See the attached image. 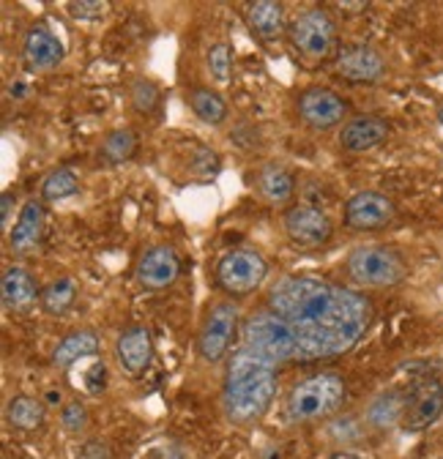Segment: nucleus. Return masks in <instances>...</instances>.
I'll return each instance as SVG.
<instances>
[{"instance_id": "f257e3e1", "label": "nucleus", "mask_w": 443, "mask_h": 459, "mask_svg": "<svg viewBox=\"0 0 443 459\" xmlns=\"http://www.w3.org/2000/svg\"><path fill=\"white\" fill-rule=\"evenodd\" d=\"M265 309L291 325L301 361L351 353L372 325V304L367 296L317 276H282L274 281Z\"/></svg>"}, {"instance_id": "f03ea898", "label": "nucleus", "mask_w": 443, "mask_h": 459, "mask_svg": "<svg viewBox=\"0 0 443 459\" xmlns=\"http://www.w3.org/2000/svg\"><path fill=\"white\" fill-rule=\"evenodd\" d=\"M276 385H280L276 364L249 348H241L230 356L225 367L222 411L233 424L249 427L268 413L276 396Z\"/></svg>"}, {"instance_id": "7ed1b4c3", "label": "nucleus", "mask_w": 443, "mask_h": 459, "mask_svg": "<svg viewBox=\"0 0 443 459\" xmlns=\"http://www.w3.org/2000/svg\"><path fill=\"white\" fill-rule=\"evenodd\" d=\"M348 399V383L340 372H317L299 380L285 402L291 421H323L334 416Z\"/></svg>"}, {"instance_id": "20e7f679", "label": "nucleus", "mask_w": 443, "mask_h": 459, "mask_svg": "<svg viewBox=\"0 0 443 459\" xmlns=\"http://www.w3.org/2000/svg\"><path fill=\"white\" fill-rule=\"evenodd\" d=\"M241 339H244V348L260 353L263 359H268L274 364L301 361V351H299L296 333L291 331V325L282 317H276L265 307L252 312L249 317H244Z\"/></svg>"}, {"instance_id": "39448f33", "label": "nucleus", "mask_w": 443, "mask_h": 459, "mask_svg": "<svg viewBox=\"0 0 443 459\" xmlns=\"http://www.w3.org/2000/svg\"><path fill=\"white\" fill-rule=\"evenodd\" d=\"M345 273L353 284L369 287V290H386L397 287L408 276V265L403 255L383 244H364L356 247L345 260Z\"/></svg>"}, {"instance_id": "423d86ee", "label": "nucleus", "mask_w": 443, "mask_h": 459, "mask_svg": "<svg viewBox=\"0 0 443 459\" xmlns=\"http://www.w3.org/2000/svg\"><path fill=\"white\" fill-rule=\"evenodd\" d=\"M213 273H216V284L228 296L244 299V296L257 293L263 287V281L268 276V263L257 249L239 247V249H230L219 257Z\"/></svg>"}, {"instance_id": "0eeeda50", "label": "nucleus", "mask_w": 443, "mask_h": 459, "mask_svg": "<svg viewBox=\"0 0 443 459\" xmlns=\"http://www.w3.org/2000/svg\"><path fill=\"white\" fill-rule=\"evenodd\" d=\"M288 39H291L293 49L304 57V61L323 64L326 57L334 52L337 22L331 20V14L323 12V9H307L291 22Z\"/></svg>"}, {"instance_id": "6e6552de", "label": "nucleus", "mask_w": 443, "mask_h": 459, "mask_svg": "<svg viewBox=\"0 0 443 459\" xmlns=\"http://www.w3.org/2000/svg\"><path fill=\"white\" fill-rule=\"evenodd\" d=\"M244 317H241V309L239 304L233 301H216L203 325H200V333H197V356L205 361V364H219L222 359L228 356L230 344L241 328Z\"/></svg>"}, {"instance_id": "1a4fd4ad", "label": "nucleus", "mask_w": 443, "mask_h": 459, "mask_svg": "<svg viewBox=\"0 0 443 459\" xmlns=\"http://www.w3.org/2000/svg\"><path fill=\"white\" fill-rule=\"evenodd\" d=\"M299 118L312 132H331L348 124V101L331 88L312 85L299 93Z\"/></svg>"}, {"instance_id": "9d476101", "label": "nucleus", "mask_w": 443, "mask_h": 459, "mask_svg": "<svg viewBox=\"0 0 443 459\" xmlns=\"http://www.w3.org/2000/svg\"><path fill=\"white\" fill-rule=\"evenodd\" d=\"M282 230L296 247H304V249H317L334 236V224H331L328 213L309 203L291 205L282 213Z\"/></svg>"}, {"instance_id": "9b49d317", "label": "nucleus", "mask_w": 443, "mask_h": 459, "mask_svg": "<svg viewBox=\"0 0 443 459\" xmlns=\"http://www.w3.org/2000/svg\"><path fill=\"white\" fill-rule=\"evenodd\" d=\"M443 416V383L438 377H419L408 391V405L403 416L405 432H424Z\"/></svg>"}, {"instance_id": "f8f14e48", "label": "nucleus", "mask_w": 443, "mask_h": 459, "mask_svg": "<svg viewBox=\"0 0 443 459\" xmlns=\"http://www.w3.org/2000/svg\"><path fill=\"white\" fill-rule=\"evenodd\" d=\"M334 66L348 82L372 85V82H380L386 77V61H383L380 49H375L369 44H359V41L343 44L337 49Z\"/></svg>"}, {"instance_id": "ddd939ff", "label": "nucleus", "mask_w": 443, "mask_h": 459, "mask_svg": "<svg viewBox=\"0 0 443 459\" xmlns=\"http://www.w3.org/2000/svg\"><path fill=\"white\" fill-rule=\"evenodd\" d=\"M397 208L395 203L372 189L356 192L345 203V224L356 233H372V230H383L386 224H392Z\"/></svg>"}, {"instance_id": "4468645a", "label": "nucleus", "mask_w": 443, "mask_h": 459, "mask_svg": "<svg viewBox=\"0 0 443 459\" xmlns=\"http://www.w3.org/2000/svg\"><path fill=\"white\" fill-rule=\"evenodd\" d=\"M135 276L145 290H164V287L176 284V279L181 276V257L168 244L148 247L137 260Z\"/></svg>"}, {"instance_id": "2eb2a0df", "label": "nucleus", "mask_w": 443, "mask_h": 459, "mask_svg": "<svg viewBox=\"0 0 443 459\" xmlns=\"http://www.w3.org/2000/svg\"><path fill=\"white\" fill-rule=\"evenodd\" d=\"M116 361L129 377H140L153 361V336L151 328L135 323L126 325L116 339Z\"/></svg>"}, {"instance_id": "dca6fc26", "label": "nucleus", "mask_w": 443, "mask_h": 459, "mask_svg": "<svg viewBox=\"0 0 443 459\" xmlns=\"http://www.w3.org/2000/svg\"><path fill=\"white\" fill-rule=\"evenodd\" d=\"M392 134V126L380 115H356V118H348V124L340 129V148L348 153H369L375 148H380Z\"/></svg>"}, {"instance_id": "f3484780", "label": "nucleus", "mask_w": 443, "mask_h": 459, "mask_svg": "<svg viewBox=\"0 0 443 459\" xmlns=\"http://www.w3.org/2000/svg\"><path fill=\"white\" fill-rule=\"evenodd\" d=\"M66 55V47L64 41L55 36L49 28L44 25H36L25 33V41H22V57H25V66L28 72H52L64 61Z\"/></svg>"}, {"instance_id": "a211bd4d", "label": "nucleus", "mask_w": 443, "mask_h": 459, "mask_svg": "<svg viewBox=\"0 0 443 459\" xmlns=\"http://www.w3.org/2000/svg\"><path fill=\"white\" fill-rule=\"evenodd\" d=\"M244 20L252 36L263 44L280 41L288 33V12L276 0H255V4H247Z\"/></svg>"}, {"instance_id": "6ab92c4d", "label": "nucleus", "mask_w": 443, "mask_h": 459, "mask_svg": "<svg viewBox=\"0 0 443 459\" xmlns=\"http://www.w3.org/2000/svg\"><path fill=\"white\" fill-rule=\"evenodd\" d=\"M41 236H44V200L30 197L20 208L14 227L9 230V247L20 257L33 255L41 244Z\"/></svg>"}, {"instance_id": "aec40b11", "label": "nucleus", "mask_w": 443, "mask_h": 459, "mask_svg": "<svg viewBox=\"0 0 443 459\" xmlns=\"http://www.w3.org/2000/svg\"><path fill=\"white\" fill-rule=\"evenodd\" d=\"M39 293L30 271L22 265H9L0 276V299L9 312H28L39 301Z\"/></svg>"}, {"instance_id": "412c9836", "label": "nucleus", "mask_w": 443, "mask_h": 459, "mask_svg": "<svg viewBox=\"0 0 443 459\" xmlns=\"http://www.w3.org/2000/svg\"><path fill=\"white\" fill-rule=\"evenodd\" d=\"M255 189L268 205H288L296 195V178L285 164L268 161L257 169Z\"/></svg>"}, {"instance_id": "4be33fe9", "label": "nucleus", "mask_w": 443, "mask_h": 459, "mask_svg": "<svg viewBox=\"0 0 443 459\" xmlns=\"http://www.w3.org/2000/svg\"><path fill=\"white\" fill-rule=\"evenodd\" d=\"M99 351H101V339L93 328H74L58 344H55L52 364L61 367V369H69L85 359H96Z\"/></svg>"}, {"instance_id": "5701e85b", "label": "nucleus", "mask_w": 443, "mask_h": 459, "mask_svg": "<svg viewBox=\"0 0 443 459\" xmlns=\"http://www.w3.org/2000/svg\"><path fill=\"white\" fill-rule=\"evenodd\" d=\"M6 421L14 432H36L47 421V402L30 394H14L6 402Z\"/></svg>"}, {"instance_id": "b1692460", "label": "nucleus", "mask_w": 443, "mask_h": 459, "mask_svg": "<svg viewBox=\"0 0 443 459\" xmlns=\"http://www.w3.org/2000/svg\"><path fill=\"white\" fill-rule=\"evenodd\" d=\"M405 405H408V394L389 388L380 391L369 405H367V424L375 429H392V427H403V416H405Z\"/></svg>"}, {"instance_id": "393cba45", "label": "nucleus", "mask_w": 443, "mask_h": 459, "mask_svg": "<svg viewBox=\"0 0 443 459\" xmlns=\"http://www.w3.org/2000/svg\"><path fill=\"white\" fill-rule=\"evenodd\" d=\"M77 296H80V284L74 276H58V279H52L49 284L41 287V293H39V307L47 312V315H55V317H61L66 315L74 304H77Z\"/></svg>"}, {"instance_id": "a878e982", "label": "nucleus", "mask_w": 443, "mask_h": 459, "mask_svg": "<svg viewBox=\"0 0 443 459\" xmlns=\"http://www.w3.org/2000/svg\"><path fill=\"white\" fill-rule=\"evenodd\" d=\"M187 101L192 107V112L208 126H222L228 121V104L222 99L219 91L208 88V85H195L187 93Z\"/></svg>"}, {"instance_id": "bb28decb", "label": "nucleus", "mask_w": 443, "mask_h": 459, "mask_svg": "<svg viewBox=\"0 0 443 459\" xmlns=\"http://www.w3.org/2000/svg\"><path fill=\"white\" fill-rule=\"evenodd\" d=\"M137 145H140V137L135 129H129V126L113 129V132H107V137L99 145V159L109 167L126 164L137 153Z\"/></svg>"}, {"instance_id": "cd10ccee", "label": "nucleus", "mask_w": 443, "mask_h": 459, "mask_svg": "<svg viewBox=\"0 0 443 459\" xmlns=\"http://www.w3.org/2000/svg\"><path fill=\"white\" fill-rule=\"evenodd\" d=\"M80 192V178L69 167H58V169H49L41 186H39V200L44 203H61L69 200Z\"/></svg>"}, {"instance_id": "c85d7f7f", "label": "nucleus", "mask_w": 443, "mask_h": 459, "mask_svg": "<svg viewBox=\"0 0 443 459\" xmlns=\"http://www.w3.org/2000/svg\"><path fill=\"white\" fill-rule=\"evenodd\" d=\"M205 66L216 85H228L233 74V47L228 41H216L205 52Z\"/></svg>"}, {"instance_id": "c756f323", "label": "nucleus", "mask_w": 443, "mask_h": 459, "mask_svg": "<svg viewBox=\"0 0 443 459\" xmlns=\"http://www.w3.org/2000/svg\"><path fill=\"white\" fill-rule=\"evenodd\" d=\"M129 99H132V107L137 115H153L159 101H161V91L153 80L148 77H137L129 88Z\"/></svg>"}, {"instance_id": "7c9ffc66", "label": "nucleus", "mask_w": 443, "mask_h": 459, "mask_svg": "<svg viewBox=\"0 0 443 459\" xmlns=\"http://www.w3.org/2000/svg\"><path fill=\"white\" fill-rule=\"evenodd\" d=\"M61 427L66 435H83L91 427V411L83 399H72L61 408Z\"/></svg>"}, {"instance_id": "2f4dec72", "label": "nucleus", "mask_w": 443, "mask_h": 459, "mask_svg": "<svg viewBox=\"0 0 443 459\" xmlns=\"http://www.w3.org/2000/svg\"><path fill=\"white\" fill-rule=\"evenodd\" d=\"M189 169L195 172V176H216L219 172V156L216 151H211L208 145H195L192 148V156H189Z\"/></svg>"}, {"instance_id": "473e14b6", "label": "nucleus", "mask_w": 443, "mask_h": 459, "mask_svg": "<svg viewBox=\"0 0 443 459\" xmlns=\"http://www.w3.org/2000/svg\"><path fill=\"white\" fill-rule=\"evenodd\" d=\"M107 9L109 4H101V0H72V4H66L69 17L80 22H99L107 14Z\"/></svg>"}, {"instance_id": "72a5a7b5", "label": "nucleus", "mask_w": 443, "mask_h": 459, "mask_svg": "<svg viewBox=\"0 0 443 459\" xmlns=\"http://www.w3.org/2000/svg\"><path fill=\"white\" fill-rule=\"evenodd\" d=\"M328 432H331V437H334L337 443H343V446L361 437V427H359V419H356V416H343V419H337L334 424L328 427Z\"/></svg>"}, {"instance_id": "f704fd0d", "label": "nucleus", "mask_w": 443, "mask_h": 459, "mask_svg": "<svg viewBox=\"0 0 443 459\" xmlns=\"http://www.w3.org/2000/svg\"><path fill=\"white\" fill-rule=\"evenodd\" d=\"M83 388L88 394H101L107 388V364L104 361H91V369L83 375Z\"/></svg>"}, {"instance_id": "c9c22d12", "label": "nucleus", "mask_w": 443, "mask_h": 459, "mask_svg": "<svg viewBox=\"0 0 443 459\" xmlns=\"http://www.w3.org/2000/svg\"><path fill=\"white\" fill-rule=\"evenodd\" d=\"M77 459H109V448L101 440H85L77 451Z\"/></svg>"}, {"instance_id": "e433bc0d", "label": "nucleus", "mask_w": 443, "mask_h": 459, "mask_svg": "<svg viewBox=\"0 0 443 459\" xmlns=\"http://www.w3.org/2000/svg\"><path fill=\"white\" fill-rule=\"evenodd\" d=\"M14 205H17V195H14L12 189H6L4 197H0V221H4L6 230H9V224H12V211H14Z\"/></svg>"}, {"instance_id": "4c0bfd02", "label": "nucleus", "mask_w": 443, "mask_h": 459, "mask_svg": "<svg viewBox=\"0 0 443 459\" xmlns=\"http://www.w3.org/2000/svg\"><path fill=\"white\" fill-rule=\"evenodd\" d=\"M326 459H367V456H361L356 451H348V448H337V451H331Z\"/></svg>"}, {"instance_id": "58836bf2", "label": "nucleus", "mask_w": 443, "mask_h": 459, "mask_svg": "<svg viewBox=\"0 0 443 459\" xmlns=\"http://www.w3.org/2000/svg\"><path fill=\"white\" fill-rule=\"evenodd\" d=\"M173 451H176L173 446H159V448H153L151 459H173V456H170ZM176 459H187V456H176Z\"/></svg>"}, {"instance_id": "ea45409f", "label": "nucleus", "mask_w": 443, "mask_h": 459, "mask_svg": "<svg viewBox=\"0 0 443 459\" xmlns=\"http://www.w3.org/2000/svg\"><path fill=\"white\" fill-rule=\"evenodd\" d=\"M61 399H64V394H61L58 388H49V391H47V396H44L47 405H61Z\"/></svg>"}, {"instance_id": "a19ab883", "label": "nucleus", "mask_w": 443, "mask_h": 459, "mask_svg": "<svg viewBox=\"0 0 443 459\" xmlns=\"http://www.w3.org/2000/svg\"><path fill=\"white\" fill-rule=\"evenodd\" d=\"M9 93H12V96H22V93H25V85H22V82H17V85H12V88H9Z\"/></svg>"}, {"instance_id": "79ce46f5", "label": "nucleus", "mask_w": 443, "mask_h": 459, "mask_svg": "<svg viewBox=\"0 0 443 459\" xmlns=\"http://www.w3.org/2000/svg\"><path fill=\"white\" fill-rule=\"evenodd\" d=\"M435 118H438V124L443 126V101L438 104V109H435Z\"/></svg>"}]
</instances>
